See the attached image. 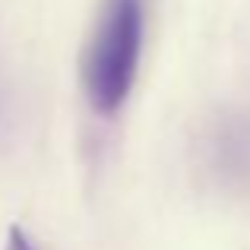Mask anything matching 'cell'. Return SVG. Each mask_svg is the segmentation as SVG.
Masks as SVG:
<instances>
[{
    "label": "cell",
    "mask_w": 250,
    "mask_h": 250,
    "mask_svg": "<svg viewBox=\"0 0 250 250\" xmlns=\"http://www.w3.org/2000/svg\"><path fill=\"white\" fill-rule=\"evenodd\" d=\"M196 168L212 190L250 200V104H231L212 114L196 136Z\"/></svg>",
    "instance_id": "7a4b0ae2"
},
{
    "label": "cell",
    "mask_w": 250,
    "mask_h": 250,
    "mask_svg": "<svg viewBox=\"0 0 250 250\" xmlns=\"http://www.w3.org/2000/svg\"><path fill=\"white\" fill-rule=\"evenodd\" d=\"M146 48V0H102L85 38L80 80L92 114L114 117L127 104Z\"/></svg>",
    "instance_id": "6da1fadb"
},
{
    "label": "cell",
    "mask_w": 250,
    "mask_h": 250,
    "mask_svg": "<svg viewBox=\"0 0 250 250\" xmlns=\"http://www.w3.org/2000/svg\"><path fill=\"white\" fill-rule=\"evenodd\" d=\"M16 130H19L16 92H13V83L6 76V67H3V57H0V149H6L16 140Z\"/></svg>",
    "instance_id": "3957f363"
},
{
    "label": "cell",
    "mask_w": 250,
    "mask_h": 250,
    "mask_svg": "<svg viewBox=\"0 0 250 250\" xmlns=\"http://www.w3.org/2000/svg\"><path fill=\"white\" fill-rule=\"evenodd\" d=\"M3 250H38V244L32 241V234L25 231V228L13 225L10 231H6V244H3Z\"/></svg>",
    "instance_id": "277c9868"
}]
</instances>
